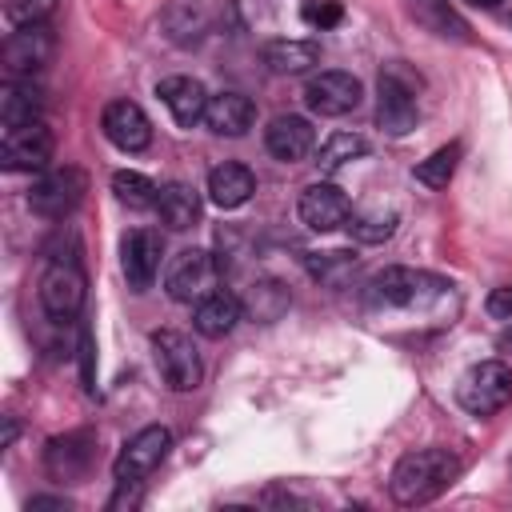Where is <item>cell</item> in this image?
Instances as JSON below:
<instances>
[{
	"label": "cell",
	"instance_id": "6da1fadb",
	"mask_svg": "<svg viewBox=\"0 0 512 512\" xmlns=\"http://www.w3.org/2000/svg\"><path fill=\"white\" fill-rule=\"evenodd\" d=\"M456 476H460V460L448 448H416V452L396 460L388 492H392L396 504L416 508V504L436 500Z\"/></svg>",
	"mask_w": 512,
	"mask_h": 512
},
{
	"label": "cell",
	"instance_id": "7a4b0ae2",
	"mask_svg": "<svg viewBox=\"0 0 512 512\" xmlns=\"http://www.w3.org/2000/svg\"><path fill=\"white\" fill-rule=\"evenodd\" d=\"M448 280L416 272V268H384L364 284V304L372 312H400V308H428L432 300L448 296Z\"/></svg>",
	"mask_w": 512,
	"mask_h": 512
},
{
	"label": "cell",
	"instance_id": "3957f363",
	"mask_svg": "<svg viewBox=\"0 0 512 512\" xmlns=\"http://www.w3.org/2000/svg\"><path fill=\"white\" fill-rule=\"evenodd\" d=\"M216 280H220V260L208 248H184L164 268V292L176 304H200L204 296L216 292Z\"/></svg>",
	"mask_w": 512,
	"mask_h": 512
},
{
	"label": "cell",
	"instance_id": "277c9868",
	"mask_svg": "<svg viewBox=\"0 0 512 512\" xmlns=\"http://www.w3.org/2000/svg\"><path fill=\"white\" fill-rule=\"evenodd\" d=\"M88 296V280L76 256H56L48 260L44 276H40V308L52 320H76Z\"/></svg>",
	"mask_w": 512,
	"mask_h": 512
},
{
	"label": "cell",
	"instance_id": "5b68a950",
	"mask_svg": "<svg viewBox=\"0 0 512 512\" xmlns=\"http://www.w3.org/2000/svg\"><path fill=\"white\" fill-rule=\"evenodd\" d=\"M456 400L472 416H492L512 400V368L504 360H480L460 376Z\"/></svg>",
	"mask_w": 512,
	"mask_h": 512
},
{
	"label": "cell",
	"instance_id": "8992f818",
	"mask_svg": "<svg viewBox=\"0 0 512 512\" xmlns=\"http://www.w3.org/2000/svg\"><path fill=\"white\" fill-rule=\"evenodd\" d=\"M420 120V108H416V84L408 80V72L400 64H388L380 72V84H376V124L388 132V136H408Z\"/></svg>",
	"mask_w": 512,
	"mask_h": 512
},
{
	"label": "cell",
	"instance_id": "52a82bcc",
	"mask_svg": "<svg viewBox=\"0 0 512 512\" xmlns=\"http://www.w3.org/2000/svg\"><path fill=\"white\" fill-rule=\"evenodd\" d=\"M88 192V176L76 168V164H64V168H44L28 192V208L44 220H60L68 216Z\"/></svg>",
	"mask_w": 512,
	"mask_h": 512
},
{
	"label": "cell",
	"instance_id": "ba28073f",
	"mask_svg": "<svg viewBox=\"0 0 512 512\" xmlns=\"http://www.w3.org/2000/svg\"><path fill=\"white\" fill-rule=\"evenodd\" d=\"M152 356H156V368H160V376L172 392H192L204 376L196 344L176 328H164V332L152 336Z\"/></svg>",
	"mask_w": 512,
	"mask_h": 512
},
{
	"label": "cell",
	"instance_id": "9c48e42d",
	"mask_svg": "<svg viewBox=\"0 0 512 512\" xmlns=\"http://www.w3.org/2000/svg\"><path fill=\"white\" fill-rule=\"evenodd\" d=\"M52 52H56V36L48 24H20L8 32L0 60L12 80H32V72H40L52 60Z\"/></svg>",
	"mask_w": 512,
	"mask_h": 512
},
{
	"label": "cell",
	"instance_id": "30bf717a",
	"mask_svg": "<svg viewBox=\"0 0 512 512\" xmlns=\"http://www.w3.org/2000/svg\"><path fill=\"white\" fill-rule=\"evenodd\" d=\"M52 160V132L44 120L4 128L0 136V168L8 172H44Z\"/></svg>",
	"mask_w": 512,
	"mask_h": 512
},
{
	"label": "cell",
	"instance_id": "8fae6325",
	"mask_svg": "<svg viewBox=\"0 0 512 512\" xmlns=\"http://www.w3.org/2000/svg\"><path fill=\"white\" fill-rule=\"evenodd\" d=\"M364 88L352 72H340V68H328V72H316L304 88V104L316 112V116H348L356 104H360Z\"/></svg>",
	"mask_w": 512,
	"mask_h": 512
},
{
	"label": "cell",
	"instance_id": "7c38bea8",
	"mask_svg": "<svg viewBox=\"0 0 512 512\" xmlns=\"http://www.w3.org/2000/svg\"><path fill=\"white\" fill-rule=\"evenodd\" d=\"M160 256H164V244H160V232H152V228H132L120 240V268H124V280L132 292L152 288V280L160 272Z\"/></svg>",
	"mask_w": 512,
	"mask_h": 512
},
{
	"label": "cell",
	"instance_id": "4fadbf2b",
	"mask_svg": "<svg viewBox=\"0 0 512 512\" xmlns=\"http://www.w3.org/2000/svg\"><path fill=\"white\" fill-rule=\"evenodd\" d=\"M168 448H172V432H168V428H160V424L140 428V432L120 448V456H116V464H112L116 480H144V476L168 456Z\"/></svg>",
	"mask_w": 512,
	"mask_h": 512
},
{
	"label": "cell",
	"instance_id": "5bb4252c",
	"mask_svg": "<svg viewBox=\"0 0 512 512\" xmlns=\"http://www.w3.org/2000/svg\"><path fill=\"white\" fill-rule=\"evenodd\" d=\"M100 128H104L108 144H116L120 152H144L152 144V120L132 100H112L100 116Z\"/></svg>",
	"mask_w": 512,
	"mask_h": 512
},
{
	"label": "cell",
	"instance_id": "9a60e30c",
	"mask_svg": "<svg viewBox=\"0 0 512 512\" xmlns=\"http://www.w3.org/2000/svg\"><path fill=\"white\" fill-rule=\"evenodd\" d=\"M348 216H352V204H348L344 188H336L332 180H316L300 192V220L312 232H332V228L348 224Z\"/></svg>",
	"mask_w": 512,
	"mask_h": 512
},
{
	"label": "cell",
	"instance_id": "2e32d148",
	"mask_svg": "<svg viewBox=\"0 0 512 512\" xmlns=\"http://www.w3.org/2000/svg\"><path fill=\"white\" fill-rule=\"evenodd\" d=\"M156 96L164 100V108L172 112V120L180 124V128H192L196 120H204V112H208V88L196 80V76H164L160 84H156Z\"/></svg>",
	"mask_w": 512,
	"mask_h": 512
},
{
	"label": "cell",
	"instance_id": "e0dca14e",
	"mask_svg": "<svg viewBox=\"0 0 512 512\" xmlns=\"http://www.w3.org/2000/svg\"><path fill=\"white\" fill-rule=\"evenodd\" d=\"M264 144H268V152H272L276 160L292 164V160H304V156L312 152V144H316V128H312L304 116L284 112V116H272V120H268V128H264Z\"/></svg>",
	"mask_w": 512,
	"mask_h": 512
},
{
	"label": "cell",
	"instance_id": "ac0fdd59",
	"mask_svg": "<svg viewBox=\"0 0 512 512\" xmlns=\"http://www.w3.org/2000/svg\"><path fill=\"white\" fill-rule=\"evenodd\" d=\"M92 448H96L92 432H68V436H56V440H48V448H44V468H48L56 480H76V476L88 472V464H92Z\"/></svg>",
	"mask_w": 512,
	"mask_h": 512
},
{
	"label": "cell",
	"instance_id": "d6986e66",
	"mask_svg": "<svg viewBox=\"0 0 512 512\" xmlns=\"http://www.w3.org/2000/svg\"><path fill=\"white\" fill-rule=\"evenodd\" d=\"M252 192H256V176L236 160H224L208 172V200L216 208H240L252 200Z\"/></svg>",
	"mask_w": 512,
	"mask_h": 512
},
{
	"label": "cell",
	"instance_id": "ffe728a7",
	"mask_svg": "<svg viewBox=\"0 0 512 512\" xmlns=\"http://www.w3.org/2000/svg\"><path fill=\"white\" fill-rule=\"evenodd\" d=\"M240 316H244L240 296H232V292H212V296H204V300L192 308V328H196L200 336H208V340H220V336H228V332L240 324Z\"/></svg>",
	"mask_w": 512,
	"mask_h": 512
},
{
	"label": "cell",
	"instance_id": "44dd1931",
	"mask_svg": "<svg viewBox=\"0 0 512 512\" xmlns=\"http://www.w3.org/2000/svg\"><path fill=\"white\" fill-rule=\"evenodd\" d=\"M252 120H256V108L244 92H216L204 112V124L216 136H244L252 128Z\"/></svg>",
	"mask_w": 512,
	"mask_h": 512
},
{
	"label": "cell",
	"instance_id": "7402d4cb",
	"mask_svg": "<svg viewBox=\"0 0 512 512\" xmlns=\"http://www.w3.org/2000/svg\"><path fill=\"white\" fill-rule=\"evenodd\" d=\"M264 64L276 76H300L320 64V44L316 40H268L264 44Z\"/></svg>",
	"mask_w": 512,
	"mask_h": 512
},
{
	"label": "cell",
	"instance_id": "603a6c76",
	"mask_svg": "<svg viewBox=\"0 0 512 512\" xmlns=\"http://www.w3.org/2000/svg\"><path fill=\"white\" fill-rule=\"evenodd\" d=\"M156 216H160L164 228H172V232H188V228L200 220V196H196L188 184L172 180V184H164L160 196H156Z\"/></svg>",
	"mask_w": 512,
	"mask_h": 512
},
{
	"label": "cell",
	"instance_id": "cb8c5ba5",
	"mask_svg": "<svg viewBox=\"0 0 512 512\" xmlns=\"http://www.w3.org/2000/svg\"><path fill=\"white\" fill-rule=\"evenodd\" d=\"M404 4L424 32H432L440 40H468V24L448 0H404Z\"/></svg>",
	"mask_w": 512,
	"mask_h": 512
},
{
	"label": "cell",
	"instance_id": "d4e9b609",
	"mask_svg": "<svg viewBox=\"0 0 512 512\" xmlns=\"http://www.w3.org/2000/svg\"><path fill=\"white\" fill-rule=\"evenodd\" d=\"M44 112V96L32 80H8L0 92V124L16 128V124H32Z\"/></svg>",
	"mask_w": 512,
	"mask_h": 512
},
{
	"label": "cell",
	"instance_id": "484cf974",
	"mask_svg": "<svg viewBox=\"0 0 512 512\" xmlns=\"http://www.w3.org/2000/svg\"><path fill=\"white\" fill-rule=\"evenodd\" d=\"M240 304H244V316L260 320V324H272V320H280V316L288 312L292 296H288V288H284L280 280H252V284L244 288Z\"/></svg>",
	"mask_w": 512,
	"mask_h": 512
},
{
	"label": "cell",
	"instance_id": "4316f807",
	"mask_svg": "<svg viewBox=\"0 0 512 512\" xmlns=\"http://www.w3.org/2000/svg\"><path fill=\"white\" fill-rule=\"evenodd\" d=\"M364 152H368V140L360 132H332L316 152V168L320 172H336V168H344L348 160H356Z\"/></svg>",
	"mask_w": 512,
	"mask_h": 512
},
{
	"label": "cell",
	"instance_id": "83f0119b",
	"mask_svg": "<svg viewBox=\"0 0 512 512\" xmlns=\"http://www.w3.org/2000/svg\"><path fill=\"white\" fill-rule=\"evenodd\" d=\"M460 152H464V144H460V140H452V144L436 148L428 160H420V164L412 168V176H416L424 188H444V184L452 180L456 164H460Z\"/></svg>",
	"mask_w": 512,
	"mask_h": 512
},
{
	"label": "cell",
	"instance_id": "f1b7e54d",
	"mask_svg": "<svg viewBox=\"0 0 512 512\" xmlns=\"http://www.w3.org/2000/svg\"><path fill=\"white\" fill-rule=\"evenodd\" d=\"M112 192L128 208H156V196H160V188L144 172H116L112 176Z\"/></svg>",
	"mask_w": 512,
	"mask_h": 512
},
{
	"label": "cell",
	"instance_id": "f546056e",
	"mask_svg": "<svg viewBox=\"0 0 512 512\" xmlns=\"http://www.w3.org/2000/svg\"><path fill=\"white\" fill-rule=\"evenodd\" d=\"M396 232V212H360L348 216V236L360 244H384Z\"/></svg>",
	"mask_w": 512,
	"mask_h": 512
},
{
	"label": "cell",
	"instance_id": "4dcf8cb0",
	"mask_svg": "<svg viewBox=\"0 0 512 512\" xmlns=\"http://www.w3.org/2000/svg\"><path fill=\"white\" fill-rule=\"evenodd\" d=\"M56 12V0H8L4 16L12 20V28L20 24H48V16Z\"/></svg>",
	"mask_w": 512,
	"mask_h": 512
},
{
	"label": "cell",
	"instance_id": "1f68e13d",
	"mask_svg": "<svg viewBox=\"0 0 512 512\" xmlns=\"http://www.w3.org/2000/svg\"><path fill=\"white\" fill-rule=\"evenodd\" d=\"M352 264H356V256H352V252H316V256H308L312 276H320V280H328V284H336V280H340V272H348Z\"/></svg>",
	"mask_w": 512,
	"mask_h": 512
},
{
	"label": "cell",
	"instance_id": "d6a6232c",
	"mask_svg": "<svg viewBox=\"0 0 512 512\" xmlns=\"http://www.w3.org/2000/svg\"><path fill=\"white\" fill-rule=\"evenodd\" d=\"M340 16H344V8L336 0H308L304 4V20L312 28H332V24H340Z\"/></svg>",
	"mask_w": 512,
	"mask_h": 512
},
{
	"label": "cell",
	"instance_id": "836d02e7",
	"mask_svg": "<svg viewBox=\"0 0 512 512\" xmlns=\"http://www.w3.org/2000/svg\"><path fill=\"white\" fill-rule=\"evenodd\" d=\"M140 504V480H116V492L108 500V512H120V508H136Z\"/></svg>",
	"mask_w": 512,
	"mask_h": 512
},
{
	"label": "cell",
	"instance_id": "e575fe53",
	"mask_svg": "<svg viewBox=\"0 0 512 512\" xmlns=\"http://www.w3.org/2000/svg\"><path fill=\"white\" fill-rule=\"evenodd\" d=\"M488 316H496V320H512V284H504V288H496L492 296H488Z\"/></svg>",
	"mask_w": 512,
	"mask_h": 512
},
{
	"label": "cell",
	"instance_id": "d590c367",
	"mask_svg": "<svg viewBox=\"0 0 512 512\" xmlns=\"http://www.w3.org/2000/svg\"><path fill=\"white\" fill-rule=\"evenodd\" d=\"M40 508L68 512V508H72V500H64V496H32V500H28V512H40Z\"/></svg>",
	"mask_w": 512,
	"mask_h": 512
},
{
	"label": "cell",
	"instance_id": "8d00e7d4",
	"mask_svg": "<svg viewBox=\"0 0 512 512\" xmlns=\"http://www.w3.org/2000/svg\"><path fill=\"white\" fill-rule=\"evenodd\" d=\"M12 440H16V420L8 416V420H4V440H0V448H12Z\"/></svg>",
	"mask_w": 512,
	"mask_h": 512
},
{
	"label": "cell",
	"instance_id": "74e56055",
	"mask_svg": "<svg viewBox=\"0 0 512 512\" xmlns=\"http://www.w3.org/2000/svg\"><path fill=\"white\" fill-rule=\"evenodd\" d=\"M468 4H480V8H496L500 0H468Z\"/></svg>",
	"mask_w": 512,
	"mask_h": 512
}]
</instances>
